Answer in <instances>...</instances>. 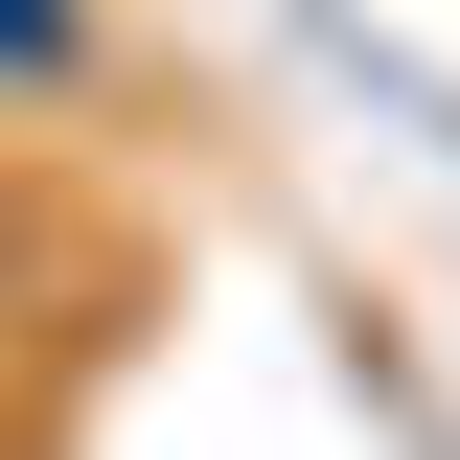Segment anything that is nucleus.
Segmentation results:
<instances>
[{
    "label": "nucleus",
    "instance_id": "1",
    "mask_svg": "<svg viewBox=\"0 0 460 460\" xmlns=\"http://www.w3.org/2000/svg\"><path fill=\"white\" fill-rule=\"evenodd\" d=\"M93 69H115V23H93V0H0V93H23V115H47V93H93Z\"/></svg>",
    "mask_w": 460,
    "mask_h": 460
}]
</instances>
